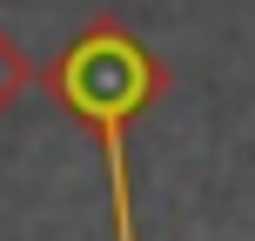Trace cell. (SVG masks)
<instances>
[{
	"mask_svg": "<svg viewBox=\"0 0 255 241\" xmlns=\"http://www.w3.org/2000/svg\"><path fill=\"white\" fill-rule=\"evenodd\" d=\"M168 61L134 34L121 27L115 13L88 20L47 67H40V87L61 101V114L94 134L101 148V167H108V228L115 241H141L134 235V167H128V127L148 114L154 101L168 94Z\"/></svg>",
	"mask_w": 255,
	"mask_h": 241,
	"instance_id": "obj_1",
	"label": "cell"
},
{
	"mask_svg": "<svg viewBox=\"0 0 255 241\" xmlns=\"http://www.w3.org/2000/svg\"><path fill=\"white\" fill-rule=\"evenodd\" d=\"M34 80H40V67H34V54H27L20 40H13L7 27H0V114H7V107L20 101V94L34 87Z\"/></svg>",
	"mask_w": 255,
	"mask_h": 241,
	"instance_id": "obj_2",
	"label": "cell"
}]
</instances>
